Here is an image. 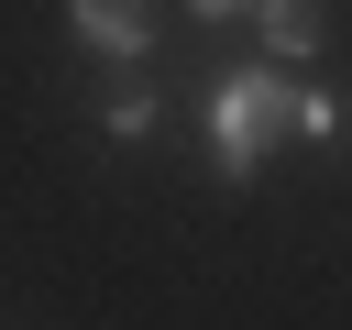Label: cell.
Wrapping results in <instances>:
<instances>
[{"mask_svg": "<svg viewBox=\"0 0 352 330\" xmlns=\"http://www.w3.org/2000/svg\"><path fill=\"white\" fill-rule=\"evenodd\" d=\"M66 33L88 55H110V66H143L154 55V11L143 0H66Z\"/></svg>", "mask_w": 352, "mask_h": 330, "instance_id": "7a4b0ae2", "label": "cell"}, {"mask_svg": "<svg viewBox=\"0 0 352 330\" xmlns=\"http://www.w3.org/2000/svg\"><path fill=\"white\" fill-rule=\"evenodd\" d=\"M154 121H165V99H154V88H121V99H110V143H143Z\"/></svg>", "mask_w": 352, "mask_h": 330, "instance_id": "277c9868", "label": "cell"}, {"mask_svg": "<svg viewBox=\"0 0 352 330\" xmlns=\"http://www.w3.org/2000/svg\"><path fill=\"white\" fill-rule=\"evenodd\" d=\"M264 11V66H308L319 55V11L308 0H253Z\"/></svg>", "mask_w": 352, "mask_h": 330, "instance_id": "3957f363", "label": "cell"}, {"mask_svg": "<svg viewBox=\"0 0 352 330\" xmlns=\"http://www.w3.org/2000/svg\"><path fill=\"white\" fill-rule=\"evenodd\" d=\"M286 121H297L308 143H330V132H341V99H330V88H286Z\"/></svg>", "mask_w": 352, "mask_h": 330, "instance_id": "5b68a950", "label": "cell"}, {"mask_svg": "<svg viewBox=\"0 0 352 330\" xmlns=\"http://www.w3.org/2000/svg\"><path fill=\"white\" fill-rule=\"evenodd\" d=\"M231 11H253V0H187V22H231Z\"/></svg>", "mask_w": 352, "mask_h": 330, "instance_id": "8992f818", "label": "cell"}, {"mask_svg": "<svg viewBox=\"0 0 352 330\" xmlns=\"http://www.w3.org/2000/svg\"><path fill=\"white\" fill-rule=\"evenodd\" d=\"M275 110H286V77H275V66H231V77L209 88V143H220V176H231V187L253 176Z\"/></svg>", "mask_w": 352, "mask_h": 330, "instance_id": "6da1fadb", "label": "cell"}]
</instances>
